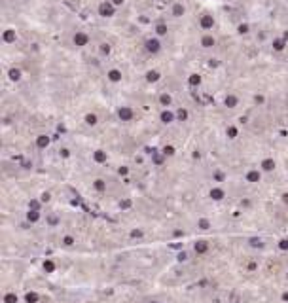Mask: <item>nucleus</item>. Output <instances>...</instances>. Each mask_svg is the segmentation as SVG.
<instances>
[{
  "label": "nucleus",
  "instance_id": "412c9836",
  "mask_svg": "<svg viewBox=\"0 0 288 303\" xmlns=\"http://www.w3.org/2000/svg\"><path fill=\"white\" fill-rule=\"evenodd\" d=\"M114 2H116V4H121V2H123V0H114Z\"/></svg>",
  "mask_w": 288,
  "mask_h": 303
},
{
  "label": "nucleus",
  "instance_id": "5701e85b",
  "mask_svg": "<svg viewBox=\"0 0 288 303\" xmlns=\"http://www.w3.org/2000/svg\"><path fill=\"white\" fill-rule=\"evenodd\" d=\"M284 299H288V294H286V296H284Z\"/></svg>",
  "mask_w": 288,
  "mask_h": 303
},
{
  "label": "nucleus",
  "instance_id": "aec40b11",
  "mask_svg": "<svg viewBox=\"0 0 288 303\" xmlns=\"http://www.w3.org/2000/svg\"><path fill=\"white\" fill-rule=\"evenodd\" d=\"M281 248H288V241H282V243H281Z\"/></svg>",
  "mask_w": 288,
  "mask_h": 303
},
{
  "label": "nucleus",
  "instance_id": "f03ea898",
  "mask_svg": "<svg viewBox=\"0 0 288 303\" xmlns=\"http://www.w3.org/2000/svg\"><path fill=\"white\" fill-rule=\"evenodd\" d=\"M148 49H150V51H157L159 49V42H157V40H148Z\"/></svg>",
  "mask_w": 288,
  "mask_h": 303
},
{
  "label": "nucleus",
  "instance_id": "4be33fe9",
  "mask_svg": "<svg viewBox=\"0 0 288 303\" xmlns=\"http://www.w3.org/2000/svg\"><path fill=\"white\" fill-rule=\"evenodd\" d=\"M284 201H286V203H288V195H284Z\"/></svg>",
  "mask_w": 288,
  "mask_h": 303
},
{
  "label": "nucleus",
  "instance_id": "7ed1b4c3",
  "mask_svg": "<svg viewBox=\"0 0 288 303\" xmlns=\"http://www.w3.org/2000/svg\"><path fill=\"white\" fill-rule=\"evenodd\" d=\"M74 42L78 44V45H82V44H85V42H87V36H85V34H76Z\"/></svg>",
  "mask_w": 288,
  "mask_h": 303
},
{
  "label": "nucleus",
  "instance_id": "1a4fd4ad",
  "mask_svg": "<svg viewBox=\"0 0 288 303\" xmlns=\"http://www.w3.org/2000/svg\"><path fill=\"white\" fill-rule=\"evenodd\" d=\"M120 116L127 120V117H131V110H127V108H125V110H120Z\"/></svg>",
  "mask_w": 288,
  "mask_h": 303
},
{
  "label": "nucleus",
  "instance_id": "20e7f679",
  "mask_svg": "<svg viewBox=\"0 0 288 303\" xmlns=\"http://www.w3.org/2000/svg\"><path fill=\"white\" fill-rule=\"evenodd\" d=\"M210 195H212L214 199H222V195H224V191H222V189H212V191H210Z\"/></svg>",
  "mask_w": 288,
  "mask_h": 303
},
{
  "label": "nucleus",
  "instance_id": "f8f14e48",
  "mask_svg": "<svg viewBox=\"0 0 288 303\" xmlns=\"http://www.w3.org/2000/svg\"><path fill=\"white\" fill-rule=\"evenodd\" d=\"M258 178H260V176H258V172H250V174H248V180H250V182H256Z\"/></svg>",
  "mask_w": 288,
  "mask_h": 303
},
{
  "label": "nucleus",
  "instance_id": "0eeeda50",
  "mask_svg": "<svg viewBox=\"0 0 288 303\" xmlns=\"http://www.w3.org/2000/svg\"><path fill=\"white\" fill-rule=\"evenodd\" d=\"M4 301H6V303H17V297H15L13 294H8V296H6V299H4Z\"/></svg>",
  "mask_w": 288,
  "mask_h": 303
},
{
  "label": "nucleus",
  "instance_id": "dca6fc26",
  "mask_svg": "<svg viewBox=\"0 0 288 303\" xmlns=\"http://www.w3.org/2000/svg\"><path fill=\"white\" fill-rule=\"evenodd\" d=\"M161 117H163V121H171V120H173V116H171V114H167V112H165V114H163Z\"/></svg>",
  "mask_w": 288,
  "mask_h": 303
},
{
  "label": "nucleus",
  "instance_id": "6ab92c4d",
  "mask_svg": "<svg viewBox=\"0 0 288 303\" xmlns=\"http://www.w3.org/2000/svg\"><path fill=\"white\" fill-rule=\"evenodd\" d=\"M95 121H97L95 116H87V123H95Z\"/></svg>",
  "mask_w": 288,
  "mask_h": 303
},
{
  "label": "nucleus",
  "instance_id": "423d86ee",
  "mask_svg": "<svg viewBox=\"0 0 288 303\" xmlns=\"http://www.w3.org/2000/svg\"><path fill=\"white\" fill-rule=\"evenodd\" d=\"M195 250H197V252H205V250H207V244H205L203 241H201V243H197V244H195Z\"/></svg>",
  "mask_w": 288,
  "mask_h": 303
},
{
  "label": "nucleus",
  "instance_id": "f257e3e1",
  "mask_svg": "<svg viewBox=\"0 0 288 303\" xmlns=\"http://www.w3.org/2000/svg\"><path fill=\"white\" fill-rule=\"evenodd\" d=\"M101 13L104 15V17H108V15L114 13V8H112L110 4H102V6H101Z\"/></svg>",
  "mask_w": 288,
  "mask_h": 303
},
{
  "label": "nucleus",
  "instance_id": "9b49d317",
  "mask_svg": "<svg viewBox=\"0 0 288 303\" xmlns=\"http://www.w3.org/2000/svg\"><path fill=\"white\" fill-rule=\"evenodd\" d=\"M159 78V74L157 72H150V74H148V80H150V81H156Z\"/></svg>",
  "mask_w": 288,
  "mask_h": 303
},
{
  "label": "nucleus",
  "instance_id": "39448f33",
  "mask_svg": "<svg viewBox=\"0 0 288 303\" xmlns=\"http://www.w3.org/2000/svg\"><path fill=\"white\" fill-rule=\"evenodd\" d=\"M212 44H214V40L210 38V36H205V38H203V45H205V48H210Z\"/></svg>",
  "mask_w": 288,
  "mask_h": 303
},
{
  "label": "nucleus",
  "instance_id": "f3484780",
  "mask_svg": "<svg viewBox=\"0 0 288 303\" xmlns=\"http://www.w3.org/2000/svg\"><path fill=\"white\" fill-rule=\"evenodd\" d=\"M182 12H184V8H182V6H176V8H174V15H180Z\"/></svg>",
  "mask_w": 288,
  "mask_h": 303
},
{
  "label": "nucleus",
  "instance_id": "2eb2a0df",
  "mask_svg": "<svg viewBox=\"0 0 288 303\" xmlns=\"http://www.w3.org/2000/svg\"><path fill=\"white\" fill-rule=\"evenodd\" d=\"M264 167L267 169V171H271V169H273V161H265V163H264Z\"/></svg>",
  "mask_w": 288,
  "mask_h": 303
},
{
  "label": "nucleus",
  "instance_id": "9d476101",
  "mask_svg": "<svg viewBox=\"0 0 288 303\" xmlns=\"http://www.w3.org/2000/svg\"><path fill=\"white\" fill-rule=\"evenodd\" d=\"M27 301H29V303L38 301V296H36V294H29V296H27Z\"/></svg>",
  "mask_w": 288,
  "mask_h": 303
},
{
  "label": "nucleus",
  "instance_id": "6e6552de",
  "mask_svg": "<svg viewBox=\"0 0 288 303\" xmlns=\"http://www.w3.org/2000/svg\"><path fill=\"white\" fill-rule=\"evenodd\" d=\"M110 80L118 81V80H120V72H118V70H112V72H110Z\"/></svg>",
  "mask_w": 288,
  "mask_h": 303
},
{
  "label": "nucleus",
  "instance_id": "a211bd4d",
  "mask_svg": "<svg viewBox=\"0 0 288 303\" xmlns=\"http://www.w3.org/2000/svg\"><path fill=\"white\" fill-rule=\"evenodd\" d=\"M46 269H48V271H53V263H51V261H46Z\"/></svg>",
  "mask_w": 288,
  "mask_h": 303
},
{
  "label": "nucleus",
  "instance_id": "ddd939ff",
  "mask_svg": "<svg viewBox=\"0 0 288 303\" xmlns=\"http://www.w3.org/2000/svg\"><path fill=\"white\" fill-rule=\"evenodd\" d=\"M212 25V19L210 17H203V27H210Z\"/></svg>",
  "mask_w": 288,
  "mask_h": 303
},
{
  "label": "nucleus",
  "instance_id": "4468645a",
  "mask_svg": "<svg viewBox=\"0 0 288 303\" xmlns=\"http://www.w3.org/2000/svg\"><path fill=\"white\" fill-rule=\"evenodd\" d=\"M10 78H12V80H19V70H12V72H10Z\"/></svg>",
  "mask_w": 288,
  "mask_h": 303
}]
</instances>
